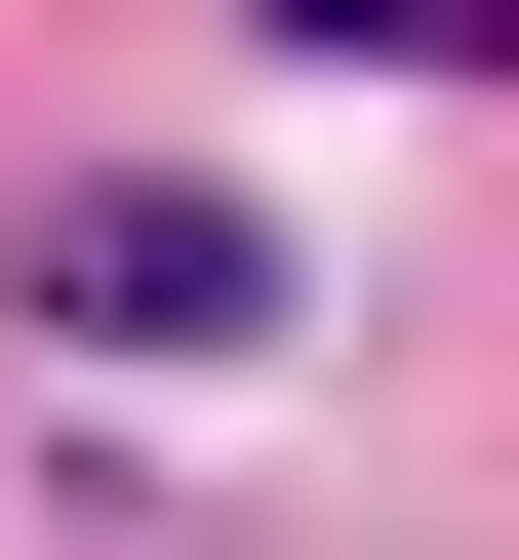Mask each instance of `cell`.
<instances>
[{
	"mask_svg": "<svg viewBox=\"0 0 519 560\" xmlns=\"http://www.w3.org/2000/svg\"><path fill=\"white\" fill-rule=\"evenodd\" d=\"M240 280H280L240 200H81V241H40V320H120V361H200V320H240Z\"/></svg>",
	"mask_w": 519,
	"mask_h": 560,
	"instance_id": "1",
	"label": "cell"
},
{
	"mask_svg": "<svg viewBox=\"0 0 519 560\" xmlns=\"http://www.w3.org/2000/svg\"><path fill=\"white\" fill-rule=\"evenodd\" d=\"M280 40H400V81H519V0H280Z\"/></svg>",
	"mask_w": 519,
	"mask_h": 560,
	"instance_id": "2",
	"label": "cell"
}]
</instances>
